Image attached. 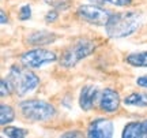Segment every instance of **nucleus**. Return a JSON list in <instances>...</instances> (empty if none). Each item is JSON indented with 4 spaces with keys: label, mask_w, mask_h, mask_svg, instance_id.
Segmentation results:
<instances>
[{
    "label": "nucleus",
    "mask_w": 147,
    "mask_h": 138,
    "mask_svg": "<svg viewBox=\"0 0 147 138\" xmlns=\"http://www.w3.org/2000/svg\"><path fill=\"white\" fill-rule=\"evenodd\" d=\"M140 26V15L135 11L112 12L105 25V32L110 38H124L132 36Z\"/></svg>",
    "instance_id": "f257e3e1"
},
{
    "label": "nucleus",
    "mask_w": 147,
    "mask_h": 138,
    "mask_svg": "<svg viewBox=\"0 0 147 138\" xmlns=\"http://www.w3.org/2000/svg\"><path fill=\"white\" fill-rule=\"evenodd\" d=\"M7 80L11 84L12 92H15L18 96L32 93L40 85V78L26 66L25 67L12 66L7 75Z\"/></svg>",
    "instance_id": "f03ea898"
},
{
    "label": "nucleus",
    "mask_w": 147,
    "mask_h": 138,
    "mask_svg": "<svg viewBox=\"0 0 147 138\" xmlns=\"http://www.w3.org/2000/svg\"><path fill=\"white\" fill-rule=\"evenodd\" d=\"M19 109L22 115L33 122H45L51 120L56 115V108L44 100H23L19 103Z\"/></svg>",
    "instance_id": "7ed1b4c3"
},
{
    "label": "nucleus",
    "mask_w": 147,
    "mask_h": 138,
    "mask_svg": "<svg viewBox=\"0 0 147 138\" xmlns=\"http://www.w3.org/2000/svg\"><path fill=\"white\" fill-rule=\"evenodd\" d=\"M95 51V44L91 40L87 38H80L78 41L71 44L67 49H64V52L60 56V64L65 69L75 67L76 64L90 56Z\"/></svg>",
    "instance_id": "20e7f679"
},
{
    "label": "nucleus",
    "mask_w": 147,
    "mask_h": 138,
    "mask_svg": "<svg viewBox=\"0 0 147 138\" xmlns=\"http://www.w3.org/2000/svg\"><path fill=\"white\" fill-rule=\"evenodd\" d=\"M76 15L82 21L91 23V25H98V26H105L109 21L112 11L104 8L102 5L98 4H83L76 10Z\"/></svg>",
    "instance_id": "39448f33"
},
{
    "label": "nucleus",
    "mask_w": 147,
    "mask_h": 138,
    "mask_svg": "<svg viewBox=\"0 0 147 138\" xmlns=\"http://www.w3.org/2000/svg\"><path fill=\"white\" fill-rule=\"evenodd\" d=\"M56 60H57L56 53L52 51H48V49H44V48L27 51L21 56V63L29 69H40L44 64L53 63Z\"/></svg>",
    "instance_id": "423d86ee"
},
{
    "label": "nucleus",
    "mask_w": 147,
    "mask_h": 138,
    "mask_svg": "<svg viewBox=\"0 0 147 138\" xmlns=\"http://www.w3.org/2000/svg\"><path fill=\"white\" fill-rule=\"evenodd\" d=\"M113 123L109 119H94L87 128V137L90 138H110L113 137Z\"/></svg>",
    "instance_id": "0eeeda50"
},
{
    "label": "nucleus",
    "mask_w": 147,
    "mask_h": 138,
    "mask_svg": "<svg viewBox=\"0 0 147 138\" xmlns=\"http://www.w3.org/2000/svg\"><path fill=\"white\" fill-rule=\"evenodd\" d=\"M98 103H100V108L104 112L113 114L120 107V94L113 89L106 88L101 92L100 97H98Z\"/></svg>",
    "instance_id": "6e6552de"
},
{
    "label": "nucleus",
    "mask_w": 147,
    "mask_h": 138,
    "mask_svg": "<svg viewBox=\"0 0 147 138\" xmlns=\"http://www.w3.org/2000/svg\"><path fill=\"white\" fill-rule=\"evenodd\" d=\"M95 100H98V89L91 85L83 86L79 94V107L83 111H90L94 107Z\"/></svg>",
    "instance_id": "1a4fd4ad"
},
{
    "label": "nucleus",
    "mask_w": 147,
    "mask_h": 138,
    "mask_svg": "<svg viewBox=\"0 0 147 138\" xmlns=\"http://www.w3.org/2000/svg\"><path fill=\"white\" fill-rule=\"evenodd\" d=\"M123 138H147V120L131 122L125 124L121 134Z\"/></svg>",
    "instance_id": "9d476101"
},
{
    "label": "nucleus",
    "mask_w": 147,
    "mask_h": 138,
    "mask_svg": "<svg viewBox=\"0 0 147 138\" xmlns=\"http://www.w3.org/2000/svg\"><path fill=\"white\" fill-rule=\"evenodd\" d=\"M56 41V34L51 32H36L27 38V43L32 45H47Z\"/></svg>",
    "instance_id": "9b49d317"
},
{
    "label": "nucleus",
    "mask_w": 147,
    "mask_h": 138,
    "mask_svg": "<svg viewBox=\"0 0 147 138\" xmlns=\"http://www.w3.org/2000/svg\"><path fill=\"white\" fill-rule=\"evenodd\" d=\"M124 104L134 107H147V92L146 93H131L124 99Z\"/></svg>",
    "instance_id": "f8f14e48"
},
{
    "label": "nucleus",
    "mask_w": 147,
    "mask_h": 138,
    "mask_svg": "<svg viewBox=\"0 0 147 138\" xmlns=\"http://www.w3.org/2000/svg\"><path fill=\"white\" fill-rule=\"evenodd\" d=\"M125 62L132 67H147V52L131 53L125 58Z\"/></svg>",
    "instance_id": "ddd939ff"
},
{
    "label": "nucleus",
    "mask_w": 147,
    "mask_h": 138,
    "mask_svg": "<svg viewBox=\"0 0 147 138\" xmlns=\"http://www.w3.org/2000/svg\"><path fill=\"white\" fill-rule=\"evenodd\" d=\"M15 119V112H14V108L11 105H5V104H1L0 107V124L1 126H5L11 123Z\"/></svg>",
    "instance_id": "4468645a"
},
{
    "label": "nucleus",
    "mask_w": 147,
    "mask_h": 138,
    "mask_svg": "<svg viewBox=\"0 0 147 138\" xmlns=\"http://www.w3.org/2000/svg\"><path fill=\"white\" fill-rule=\"evenodd\" d=\"M27 130L25 128H19V127H12V126H7L3 128V135L10 138H23L27 135Z\"/></svg>",
    "instance_id": "2eb2a0df"
},
{
    "label": "nucleus",
    "mask_w": 147,
    "mask_h": 138,
    "mask_svg": "<svg viewBox=\"0 0 147 138\" xmlns=\"http://www.w3.org/2000/svg\"><path fill=\"white\" fill-rule=\"evenodd\" d=\"M90 3L98 5H105V4H112L117 5V7H127L132 3V0H89Z\"/></svg>",
    "instance_id": "dca6fc26"
},
{
    "label": "nucleus",
    "mask_w": 147,
    "mask_h": 138,
    "mask_svg": "<svg viewBox=\"0 0 147 138\" xmlns=\"http://www.w3.org/2000/svg\"><path fill=\"white\" fill-rule=\"evenodd\" d=\"M11 92H12V88H11V84L8 82V80L1 78V81H0V94H1V97L10 96Z\"/></svg>",
    "instance_id": "f3484780"
},
{
    "label": "nucleus",
    "mask_w": 147,
    "mask_h": 138,
    "mask_svg": "<svg viewBox=\"0 0 147 138\" xmlns=\"http://www.w3.org/2000/svg\"><path fill=\"white\" fill-rule=\"evenodd\" d=\"M30 16H32V8H30V5H22L21 10H19V19L21 21H27V19H30Z\"/></svg>",
    "instance_id": "a211bd4d"
},
{
    "label": "nucleus",
    "mask_w": 147,
    "mask_h": 138,
    "mask_svg": "<svg viewBox=\"0 0 147 138\" xmlns=\"http://www.w3.org/2000/svg\"><path fill=\"white\" fill-rule=\"evenodd\" d=\"M59 18V12H57V10H52V11H49L47 15H45V21L47 22H55L56 19Z\"/></svg>",
    "instance_id": "6ab92c4d"
},
{
    "label": "nucleus",
    "mask_w": 147,
    "mask_h": 138,
    "mask_svg": "<svg viewBox=\"0 0 147 138\" xmlns=\"http://www.w3.org/2000/svg\"><path fill=\"white\" fill-rule=\"evenodd\" d=\"M61 137L63 138H75V137H82V134H80V131H68V133H64L61 134Z\"/></svg>",
    "instance_id": "aec40b11"
},
{
    "label": "nucleus",
    "mask_w": 147,
    "mask_h": 138,
    "mask_svg": "<svg viewBox=\"0 0 147 138\" xmlns=\"http://www.w3.org/2000/svg\"><path fill=\"white\" fill-rule=\"evenodd\" d=\"M136 84L142 88H146L147 89V75H143V77H139L136 80Z\"/></svg>",
    "instance_id": "412c9836"
},
{
    "label": "nucleus",
    "mask_w": 147,
    "mask_h": 138,
    "mask_svg": "<svg viewBox=\"0 0 147 138\" xmlns=\"http://www.w3.org/2000/svg\"><path fill=\"white\" fill-rule=\"evenodd\" d=\"M0 15H1V25H5V23L8 22V18L5 16V12L3 10L0 11Z\"/></svg>",
    "instance_id": "4be33fe9"
}]
</instances>
